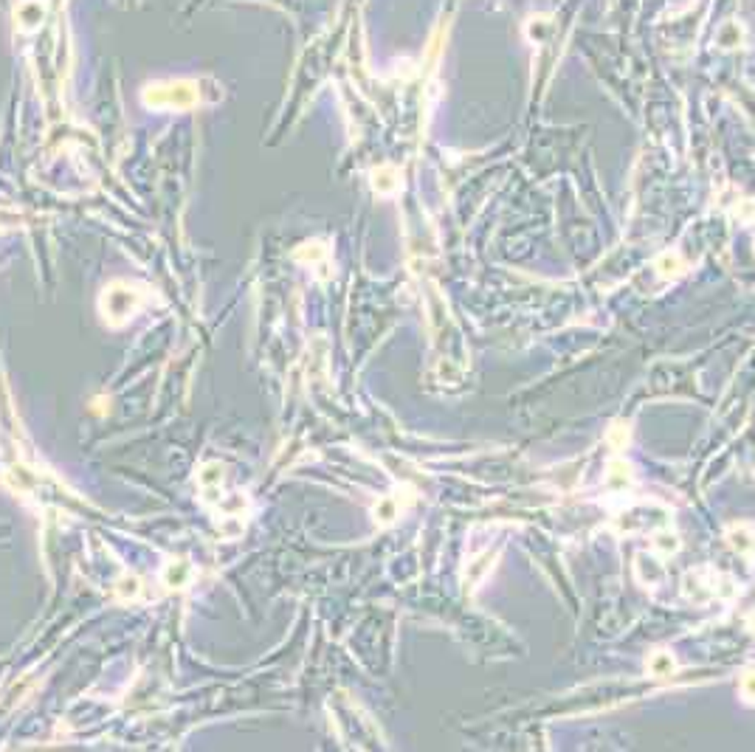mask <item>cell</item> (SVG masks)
<instances>
[{"instance_id":"6da1fadb","label":"cell","mask_w":755,"mask_h":752,"mask_svg":"<svg viewBox=\"0 0 755 752\" xmlns=\"http://www.w3.org/2000/svg\"><path fill=\"white\" fill-rule=\"evenodd\" d=\"M200 91L195 82L178 79V82H161V85H149L144 91V105L149 108H175V110H186L192 105H198Z\"/></svg>"},{"instance_id":"7a4b0ae2","label":"cell","mask_w":755,"mask_h":752,"mask_svg":"<svg viewBox=\"0 0 755 752\" xmlns=\"http://www.w3.org/2000/svg\"><path fill=\"white\" fill-rule=\"evenodd\" d=\"M674 656L668 654V651H657V654H651V659H648V671H651V676H671L674 673Z\"/></svg>"},{"instance_id":"3957f363","label":"cell","mask_w":755,"mask_h":752,"mask_svg":"<svg viewBox=\"0 0 755 752\" xmlns=\"http://www.w3.org/2000/svg\"><path fill=\"white\" fill-rule=\"evenodd\" d=\"M742 696H744L747 702H755V671H750V673L742 676Z\"/></svg>"}]
</instances>
